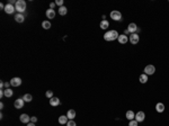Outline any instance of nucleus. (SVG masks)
I'll list each match as a JSON object with an SVG mask.
<instances>
[{"instance_id":"72a5a7b5","label":"nucleus","mask_w":169,"mask_h":126,"mask_svg":"<svg viewBox=\"0 0 169 126\" xmlns=\"http://www.w3.org/2000/svg\"><path fill=\"white\" fill-rule=\"evenodd\" d=\"M5 7H6V6L3 5V3H0V8H1V9H3V10H5Z\"/></svg>"},{"instance_id":"2f4dec72","label":"nucleus","mask_w":169,"mask_h":126,"mask_svg":"<svg viewBox=\"0 0 169 126\" xmlns=\"http://www.w3.org/2000/svg\"><path fill=\"white\" fill-rule=\"evenodd\" d=\"M55 5H56L55 2H51V3H50V8H51V9H53V8H54V6H55Z\"/></svg>"},{"instance_id":"ddd939ff","label":"nucleus","mask_w":169,"mask_h":126,"mask_svg":"<svg viewBox=\"0 0 169 126\" xmlns=\"http://www.w3.org/2000/svg\"><path fill=\"white\" fill-rule=\"evenodd\" d=\"M46 17H48L49 19H53L54 17H55V11H54V9H48L46 10Z\"/></svg>"},{"instance_id":"5701e85b","label":"nucleus","mask_w":169,"mask_h":126,"mask_svg":"<svg viewBox=\"0 0 169 126\" xmlns=\"http://www.w3.org/2000/svg\"><path fill=\"white\" fill-rule=\"evenodd\" d=\"M42 27L44 28V29H50L51 23L49 22V20H43V22H42Z\"/></svg>"},{"instance_id":"423d86ee","label":"nucleus","mask_w":169,"mask_h":126,"mask_svg":"<svg viewBox=\"0 0 169 126\" xmlns=\"http://www.w3.org/2000/svg\"><path fill=\"white\" fill-rule=\"evenodd\" d=\"M134 119L137 122V123H142V122L145 119V114L143 113V112H137V113L135 114Z\"/></svg>"},{"instance_id":"f3484780","label":"nucleus","mask_w":169,"mask_h":126,"mask_svg":"<svg viewBox=\"0 0 169 126\" xmlns=\"http://www.w3.org/2000/svg\"><path fill=\"white\" fill-rule=\"evenodd\" d=\"M15 20H16L17 23H24L25 16L23 15V14H17L16 16H15Z\"/></svg>"},{"instance_id":"a211bd4d","label":"nucleus","mask_w":169,"mask_h":126,"mask_svg":"<svg viewBox=\"0 0 169 126\" xmlns=\"http://www.w3.org/2000/svg\"><path fill=\"white\" fill-rule=\"evenodd\" d=\"M99 26H101V29H107V28H108V26H109L108 20H106V19H103V20L101 22V24H99Z\"/></svg>"},{"instance_id":"39448f33","label":"nucleus","mask_w":169,"mask_h":126,"mask_svg":"<svg viewBox=\"0 0 169 126\" xmlns=\"http://www.w3.org/2000/svg\"><path fill=\"white\" fill-rule=\"evenodd\" d=\"M154 72H156V68H154V65L149 64V65H147V67L144 68V73L147 75H152Z\"/></svg>"},{"instance_id":"4468645a","label":"nucleus","mask_w":169,"mask_h":126,"mask_svg":"<svg viewBox=\"0 0 169 126\" xmlns=\"http://www.w3.org/2000/svg\"><path fill=\"white\" fill-rule=\"evenodd\" d=\"M156 110L158 113H164L165 112V105L162 104V102H158V104L156 105Z\"/></svg>"},{"instance_id":"6ab92c4d","label":"nucleus","mask_w":169,"mask_h":126,"mask_svg":"<svg viewBox=\"0 0 169 126\" xmlns=\"http://www.w3.org/2000/svg\"><path fill=\"white\" fill-rule=\"evenodd\" d=\"M67 117L69 118V119H73L74 117H76V110L73 109H69L68 113H67Z\"/></svg>"},{"instance_id":"7c9ffc66","label":"nucleus","mask_w":169,"mask_h":126,"mask_svg":"<svg viewBox=\"0 0 169 126\" xmlns=\"http://www.w3.org/2000/svg\"><path fill=\"white\" fill-rule=\"evenodd\" d=\"M9 86H11L10 82H5V88L6 89H9Z\"/></svg>"},{"instance_id":"c756f323","label":"nucleus","mask_w":169,"mask_h":126,"mask_svg":"<svg viewBox=\"0 0 169 126\" xmlns=\"http://www.w3.org/2000/svg\"><path fill=\"white\" fill-rule=\"evenodd\" d=\"M31 122H32V123H36V122H37V118L35 117V116H33V117H31Z\"/></svg>"},{"instance_id":"f03ea898","label":"nucleus","mask_w":169,"mask_h":126,"mask_svg":"<svg viewBox=\"0 0 169 126\" xmlns=\"http://www.w3.org/2000/svg\"><path fill=\"white\" fill-rule=\"evenodd\" d=\"M15 8H16V10L18 11L19 14H23L26 10V2H25L24 0H17Z\"/></svg>"},{"instance_id":"0eeeda50","label":"nucleus","mask_w":169,"mask_h":126,"mask_svg":"<svg viewBox=\"0 0 169 126\" xmlns=\"http://www.w3.org/2000/svg\"><path fill=\"white\" fill-rule=\"evenodd\" d=\"M24 104H25V100L23 98H18V99L15 100V108L16 109H21V108L24 107Z\"/></svg>"},{"instance_id":"2eb2a0df","label":"nucleus","mask_w":169,"mask_h":126,"mask_svg":"<svg viewBox=\"0 0 169 126\" xmlns=\"http://www.w3.org/2000/svg\"><path fill=\"white\" fill-rule=\"evenodd\" d=\"M126 118L127 119H129V121H133V119H134L135 118V114H134V112H133V110H127L126 112Z\"/></svg>"},{"instance_id":"aec40b11","label":"nucleus","mask_w":169,"mask_h":126,"mask_svg":"<svg viewBox=\"0 0 169 126\" xmlns=\"http://www.w3.org/2000/svg\"><path fill=\"white\" fill-rule=\"evenodd\" d=\"M148 77H149V75H147L145 73H142V74L140 75L139 80H140L141 83H147V82H148Z\"/></svg>"},{"instance_id":"412c9836","label":"nucleus","mask_w":169,"mask_h":126,"mask_svg":"<svg viewBox=\"0 0 169 126\" xmlns=\"http://www.w3.org/2000/svg\"><path fill=\"white\" fill-rule=\"evenodd\" d=\"M67 13H68V9H67V7L62 6V7H60V8H59V14H60L61 16H64V15H67Z\"/></svg>"},{"instance_id":"6e6552de","label":"nucleus","mask_w":169,"mask_h":126,"mask_svg":"<svg viewBox=\"0 0 169 126\" xmlns=\"http://www.w3.org/2000/svg\"><path fill=\"white\" fill-rule=\"evenodd\" d=\"M117 41H118L119 44H126L127 42H129V36H126V35L122 34L118 36V38H117Z\"/></svg>"},{"instance_id":"f257e3e1","label":"nucleus","mask_w":169,"mask_h":126,"mask_svg":"<svg viewBox=\"0 0 169 126\" xmlns=\"http://www.w3.org/2000/svg\"><path fill=\"white\" fill-rule=\"evenodd\" d=\"M118 36H119V34L117 33V30L111 29V30H107V32L104 34V40L107 41V42H112V41L117 40Z\"/></svg>"},{"instance_id":"9d476101","label":"nucleus","mask_w":169,"mask_h":126,"mask_svg":"<svg viewBox=\"0 0 169 126\" xmlns=\"http://www.w3.org/2000/svg\"><path fill=\"white\" fill-rule=\"evenodd\" d=\"M127 29H129V32L131 33V34H134V33L137 32V26L136 24H134V23H131V24H129V26H127Z\"/></svg>"},{"instance_id":"393cba45","label":"nucleus","mask_w":169,"mask_h":126,"mask_svg":"<svg viewBox=\"0 0 169 126\" xmlns=\"http://www.w3.org/2000/svg\"><path fill=\"white\" fill-rule=\"evenodd\" d=\"M13 95H14V91L11 89H5V97L9 98V97H11Z\"/></svg>"},{"instance_id":"c9c22d12","label":"nucleus","mask_w":169,"mask_h":126,"mask_svg":"<svg viewBox=\"0 0 169 126\" xmlns=\"http://www.w3.org/2000/svg\"><path fill=\"white\" fill-rule=\"evenodd\" d=\"M2 108H3V104L1 102V104H0V109H2Z\"/></svg>"},{"instance_id":"f704fd0d","label":"nucleus","mask_w":169,"mask_h":126,"mask_svg":"<svg viewBox=\"0 0 169 126\" xmlns=\"http://www.w3.org/2000/svg\"><path fill=\"white\" fill-rule=\"evenodd\" d=\"M27 126H35V123H32V122H31V123L27 124Z\"/></svg>"},{"instance_id":"cd10ccee","label":"nucleus","mask_w":169,"mask_h":126,"mask_svg":"<svg viewBox=\"0 0 169 126\" xmlns=\"http://www.w3.org/2000/svg\"><path fill=\"white\" fill-rule=\"evenodd\" d=\"M137 122L135 121V119H133V121H130V123H129V126H137Z\"/></svg>"},{"instance_id":"b1692460","label":"nucleus","mask_w":169,"mask_h":126,"mask_svg":"<svg viewBox=\"0 0 169 126\" xmlns=\"http://www.w3.org/2000/svg\"><path fill=\"white\" fill-rule=\"evenodd\" d=\"M23 99L25 100V102H31L32 101V99H33V97H32V95L31 94H26V95H24Z\"/></svg>"},{"instance_id":"c85d7f7f","label":"nucleus","mask_w":169,"mask_h":126,"mask_svg":"<svg viewBox=\"0 0 169 126\" xmlns=\"http://www.w3.org/2000/svg\"><path fill=\"white\" fill-rule=\"evenodd\" d=\"M55 3L58 6H60V7H62V6H63V0H56Z\"/></svg>"},{"instance_id":"20e7f679","label":"nucleus","mask_w":169,"mask_h":126,"mask_svg":"<svg viewBox=\"0 0 169 126\" xmlns=\"http://www.w3.org/2000/svg\"><path fill=\"white\" fill-rule=\"evenodd\" d=\"M111 18L113 19V20L119 22V20L122 19V14H121V11H118V10H113L111 13Z\"/></svg>"},{"instance_id":"bb28decb","label":"nucleus","mask_w":169,"mask_h":126,"mask_svg":"<svg viewBox=\"0 0 169 126\" xmlns=\"http://www.w3.org/2000/svg\"><path fill=\"white\" fill-rule=\"evenodd\" d=\"M67 126H77V124H76V122H74L73 119H70V121L67 123Z\"/></svg>"},{"instance_id":"dca6fc26","label":"nucleus","mask_w":169,"mask_h":126,"mask_svg":"<svg viewBox=\"0 0 169 126\" xmlns=\"http://www.w3.org/2000/svg\"><path fill=\"white\" fill-rule=\"evenodd\" d=\"M50 105L51 106H59L60 105V99L56 98V97H53L50 99Z\"/></svg>"},{"instance_id":"f8f14e48","label":"nucleus","mask_w":169,"mask_h":126,"mask_svg":"<svg viewBox=\"0 0 169 126\" xmlns=\"http://www.w3.org/2000/svg\"><path fill=\"white\" fill-rule=\"evenodd\" d=\"M19 118H20V122H21V123H24V124H28L29 122H31V117H29L27 114H21Z\"/></svg>"},{"instance_id":"1a4fd4ad","label":"nucleus","mask_w":169,"mask_h":126,"mask_svg":"<svg viewBox=\"0 0 169 126\" xmlns=\"http://www.w3.org/2000/svg\"><path fill=\"white\" fill-rule=\"evenodd\" d=\"M16 10V8L14 7L13 5H10V3H7L5 7V11L7 14H9V15H11V14H14V11Z\"/></svg>"},{"instance_id":"a878e982","label":"nucleus","mask_w":169,"mask_h":126,"mask_svg":"<svg viewBox=\"0 0 169 126\" xmlns=\"http://www.w3.org/2000/svg\"><path fill=\"white\" fill-rule=\"evenodd\" d=\"M45 96L48 97V98H53V91L52 90H48V91H46V94H45Z\"/></svg>"},{"instance_id":"9b49d317","label":"nucleus","mask_w":169,"mask_h":126,"mask_svg":"<svg viewBox=\"0 0 169 126\" xmlns=\"http://www.w3.org/2000/svg\"><path fill=\"white\" fill-rule=\"evenodd\" d=\"M10 84L13 87H19L21 84V79L20 78H13L10 80Z\"/></svg>"},{"instance_id":"473e14b6","label":"nucleus","mask_w":169,"mask_h":126,"mask_svg":"<svg viewBox=\"0 0 169 126\" xmlns=\"http://www.w3.org/2000/svg\"><path fill=\"white\" fill-rule=\"evenodd\" d=\"M129 34L131 35V33H130V32H129V29H127V28H126V29L124 30V35H126V36H127V35H129Z\"/></svg>"},{"instance_id":"4be33fe9","label":"nucleus","mask_w":169,"mask_h":126,"mask_svg":"<svg viewBox=\"0 0 169 126\" xmlns=\"http://www.w3.org/2000/svg\"><path fill=\"white\" fill-rule=\"evenodd\" d=\"M68 119H69V118L67 117V116L62 115V116H60V117H59V123H60V124H67L69 122Z\"/></svg>"},{"instance_id":"7ed1b4c3","label":"nucleus","mask_w":169,"mask_h":126,"mask_svg":"<svg viewBox=\"0 0 169 126\" xmlns=\"http://www.w3.org/2000/svg\"><path fill=\"white\" fill-rule=\"evenodd\" d=\"M129 41H130V43H131V44L135 45V44L139 43V41H140V36H139V34H137V33L131 34L129 36Z\"/></svg>"}]
</instances>
